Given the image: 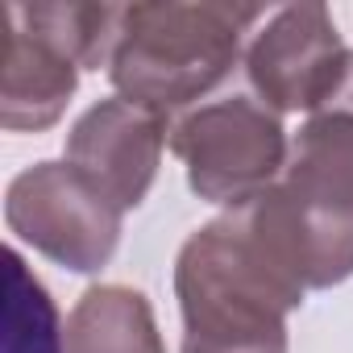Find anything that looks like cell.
<instances>
[{
    "label": "cell",
    "mask_w": 353,
    "mask_h": 353,
    "mask_svg": "<svg viewBox=\"0 0 353 353\" xmlns=\"http://www.w3.org/2000/svg\"><path fill=\"white\" fill-rule=\"evenodd\" d=\"M241 212L307 291L353 274V54L336 92L295 133L279 183Z\"/></svg>",
    "instance_id": "obj_1"
},
{
    "label": "cell",
    "mask_w": 353,
    "mask_h": 353,
    "mask_svg": "<svg viewBox=\"0 0 353 353\" xmlns=\"http://www.w3.org/2000/svg\"><path fill=\"white\" fill-rule=\"evenodd\" d=\"M183 353H287V316L307 287L241 208L196 229L174 262Z\"/></svg>",
    "instance_id": "obj_2"
},
{
    "label": "cell",
    "mask_w": 353,
    "mask_h": 353,
    "mask_svg": "<svg viewBox=\"0 0 353 353\" xmlns=\"http://www.w3.org/2000/svg\"><path fill=\"white\" fill-rule=\"evenodd\" d=\"M258 21V5H233V0L121 5L108 79L121 100L166 121L229 79Z\"/></svg>",
    "instance_id": "obj_3"
},
{
    "label": "cell",
    "mask_w": 353,
    "mask_h": 353,
    "mask_svg": "<svg viewBox=\"0 0 353 353\" xmlns=\"http://www.w3.org/2000/svg\"><path fill=\"white\" fill-rule=\"evenodd\" d=\"M166 145L174 158H183L192 192L221 208H241L270 192L291 150L279 112L250 96H229L183 112L170 121Z\"/></svg>",
    "instance_id": "obj_4"
},
{
    "label": "cell",
    "mask_w": 353,
    "mask_h": 353,
    "mask_svg": "<svg viewBox=\"0 0 353 353\" xmlns=\"http://www.w3.org/2000/svg\"><path fill=\"white\" fill-rule=\"evenodd\" d=\"M121 221L125 208L71 162H38L21 170L5 196L9 233L75 274H92L112 262Z\"/></svg>",
    "instance_id": "obj_5"
},
{
    "label": "cell",
    "mask_w": 353,
    "mask_h": 353,
    "mask_svg": "<svg viewBox=\"0 0 353 353\" xmlns=\"http://www.w3.org/2000/svg\"><path fill=\"white\" fill-rule=\"evenodd\" d=\"M349 54L324 5H291L266 17L245 46V75L270 112H316L341 83Z\"/></svg>",
    "instance_id": "obj_6"
},
{
    "label": "cell",
    "mask_w": 353,
    "mask_h": 353,
    "mask_svg": "<svg viewBox=\"0 0 353 353\" xmlns=\"http://www.w3.org/2000/svg\"><path fill=\"white\" fill-rule=\"evenodd\" d=\"M166 133L170 125L162 117L112 96V100L92 104L75 121L67 137V162L83 170L112 204L129 212L154 188Z\"/></svg>",
    "instance_id": "obj_7"
},
{
    "label": "cell",
    "mask_w": 353,
    "mask_h": 353,
    "mask_svg": "<svg viewBox=\"0 0 353 353\" xmlns=\"http://www.w3.org/2000/svg\"><path fill=\"white\" fill-rule=\"evenodd\" d=\"M79 63L54 42L26 5H5V59H0V125L9 133L50 129L79 83Z\"/></svg>",
    "instance_id": "obj_8"
},
{
    "label": "cell",
    "mask_w": 353,
    "mask_h": 353,
    "mask_svg": "<svg viewBox=\"0 0 353 353\" xmlns=\"http://www.w3.org/2000/svg\"><path fill=\"white\" fill-rule=\"evenodd\" d=\"M67 353H166L154 307L141 291L104 283L79 295L67 320Z\"/></svg>",
    "instance_id": "obj_9"
},
{
    "label": "cell",
    "mask_w": 353,
    "mask_h": 353,
    "mask_svg": "<svg viewBox=\"0 0 353 353\" xmlns=\"http://www.w3.org/2000/svg\"><path fill=\"white\" fill-rule=\"evenodd\" d=\"M9 299H5V353H67V328L50 291L30 274L17 250L5 254Z\"/></svg>",
    "instance_id": "obj_10"
}]
</instances>
